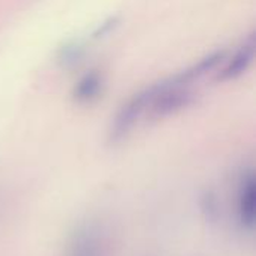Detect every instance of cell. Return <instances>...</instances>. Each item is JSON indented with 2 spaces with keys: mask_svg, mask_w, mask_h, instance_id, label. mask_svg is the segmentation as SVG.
Masks as SVG:
<instances>
[{
  "mask_svg": "<svg viewBox=\"0 0 256 256\" xmlns=\"http://www.w3.org/2000/svg\"><path fill=\"white\" fill-rule=\"evenodd\" d=\"M236 218L244 231L254 232L256 220V180L254 170L244 171L237 183Z\"/></svg>",
  "mask_w": 256,
  "mask_h": 256,
  "instance_id": "7a4b0ae2",
  "label": "cell"
},
{
  "mask_svg": "<svg viewBox=\"0 0 256 256\" xmlns=\"http://www.w3.org/2000/svg\"><path fill=\"white\" fill-rule=\"evenodd\" d=\"M104 88V76L98 70H90L80 78L74 87V99L80 104H90L98 99Z\"/></svg>",
  "mask_w": 256,
  "mask_h": 256,
  "instance_id": "5b68a950",
  "label": "cell"
},
{
  "mask_svg": "<svg viewBox=\"0 0 256 256\" xmlns=\"http://www.w3.org/2000/svg\"><path fill=\"white\" fill-rule=\"evenodd\" d=\"M62 256H106V237L93 220L80 222L69 234Z\"/></svg>",
  "mask_w": 256,
  "mask_h": 256,
  "instance_id": "6da1fadb",
  "label": "cell"
},
{
  "mask_svg": "<svg viewBox=\"0 0 256 256\" xmlns=\"http://www.w3.org/2000/svg\"><path fill=\"white\" fill-rule=\"evenodd\" d=\"M255 36H249V39L240 46V50L234 54V57L230 60L226 68L220 72L219 80L228 81V80H236L242 76L252 64L255 58Z\"/></svg>",
  "mask_w": 256,
  "mask_h": 256,
  "instance_id": "277c9868",
  "label": "cell"
},
{
  "mask_svg": "<svg viewBox=\"0 0 256 256\" xmlns=\"http://www.w3.org/2000/svg\"><path fill=\"white\" fill-rule=\"evenodd\" d=\"M147 114V93L146 90L132 96L117 112L111 129H110V141L120 142L123 141L141 120V117Z\"/></svg>",
  "mask_w": 256,
  "mask_h": 256,
  "instance_id": "3957f363",
  "label": "cell"
}]
</instances>
